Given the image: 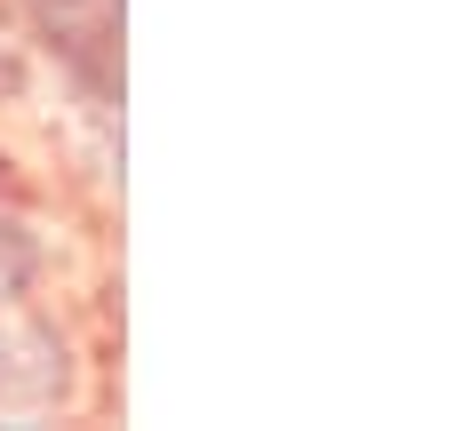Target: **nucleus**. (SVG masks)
Listing matches in <instances>:
<instances>
[{"mask_svg": "<svg viewBox=\"0 0 455 431\" xmlns=\"http://www.w3.org/2000/svg\"><path fill=\"white\" fill-rule=\"evenodd\" d=\"M32 104H40V64H32V48H24L16 16L0 8V136H8L16 120H32Z\"/></svg>", "mask_w": 455, "mask_h": 431, "instance_id": "4", "label": "nucleus"}, {"mask_svg": "<svg viewBox=\"0 0 455 431\" xmlns=\"http://www.w3.org/2000/svg\"><path fill=\"white\" fill-rule=\"evenodd\" d=\"M72 288V232L56 200L24 176H0V312Z\"/></svg>", "mask_w": 455, "mask_h": 431, "instance_id": "3", "label": "nucleus"}, {"mask_svg": "<svg viewBox=\"0 0 455 431\" xmlns=\"http://www.w3.org/2000/svg\"><path fill=\"white\" fill-rule=\"evenodd\" d=\"M96 368H104V344L80 328L72 296L0 312V416H16V424L80 416V408H96Z\"/></svg>", "mask_w": 455, "mask_h": 431, "instance_id": "2", "label": "nucleus"}, {"mask_svg": "<svg viewBox=\"0 0 455 431\" xmlns=\"http://www.w3.org/2000/svg\"><path fill=\"white\" fill-rule=\"evenodd\" d=\"M40 64V88L64 112V136L88 152V168L120 144V0H0Z\"/></svg>", "mask_w": 455, "mask_h": 431, "instance_id": "1", "label": "nucleus"}]
</instances>
